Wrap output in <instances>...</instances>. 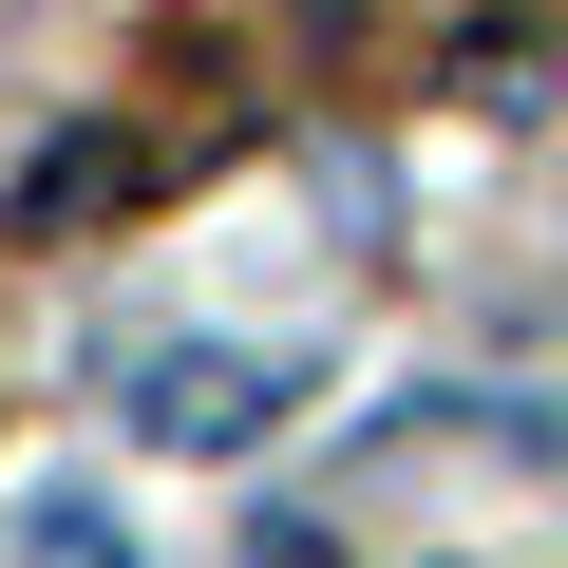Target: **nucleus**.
<instances>
[{"mask_svg": "<svg viewBox=\"0 0 568 568\" xmlns=\"http://www.w3.org/2000/svg\"><path fill=\"white\" fill-rule=\"evenodd\" d=\"M284 417V361H227V342H152L133 361V436H171V455H246Z\"/></svg>", "mask_w": 568, "mask_h": 568, "instance_id": "obj_1", "label": "nucleus"}, {"mask_svg": "<svg viewBox=\"0 0 568 568\" xmlns=\"http://www.w3.org/2000/svg\"><path fill=\"white\" fill-rule=\"evenodd\" d=\"M246 568H342V549H323V530H265V549H246Z\"/></svg>", "mask_w": 568, "mask_h": 568, "instance_id": "obj_5", "label": "nucleus"}, {"mask_svg": "<svg viewBox=\"0 0 568 568\" xmlns=\"http://www.w3.org/2000/svg\"><path fill=\"white\" fill-rule=\"evenodd\" d=\"M20 568H133V530H114V511L58 474V493H20Z\"/></svg>", "mask_w": 568, "mask_h": 568, "instance_id": "obj_3", "label": "nucleus"}, {"mask_svg": "<svg viewBox=\"0 0 568 568\" xmlns=\"http://www.w3.org/2000/svg\"><path fill=\"white\" fill-rule=\"evenodd\" d=\"M133 171H152V152H133V133L95 114V133H58V171L20 190V227H95V209H133Z\"/></svg>", "mask_w": 568, "mask_h": 568, "instance_id": "obj_2", "label": "nucleus"}, {"mask_svg": "<svg viewBox=\"0 0 568 568\" xmlns=\"http://www.w3.org/2000/svg\"><path fill=\"white\" fill-rule=\"evenodd\" d=\"M455 95H474V114L549 95V39H530V20H474V39H455Z\"/></svg>", "mask_w": 568, "mask_h": 568, "instance_id": "obj_4", "label": "nucleus"}]
</instances>
